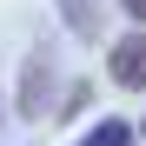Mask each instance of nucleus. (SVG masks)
Instances as JSON below:
<instances>
[{
  "label": "nucleus",
  "instance_id": "f03ea898",
  "mask_svg": "<svg viewBox=\"0 0 146 146\" xmlns=\"http://www.w3.org/2000/svg\"><path fill=\"white\" fill-rule=\"evenodd\" d=\"M46 106H53V53H33L27 66H20V113L40 119Z\"/></svg>",
  "mask_w": 146,
  "mask_h": 146
},
{
  "label": "nucleus",
  "instance_id": "7ed1b4c3",
  "mask_svg": "<svg viewBox=\"0 0 146 146\" xmlns=\"http://www.w3.org/2000/svg\"><path fill=\"white\" fill-rule=\"evenodd\" d=\"M73 146H139V133L126 126V119H93V126L73 139Z\"/></svg>",
  "mask_w": 146,
  "mask_h": 146
},
{
  "label": "nucleus",
  "instance_id": "20e7f679",
  "mask_svg": "<svg viewBox=\"0 0 146 146\" xmlns=\"http://www.w3.org/2000/svg\"><path fill=\"white\" fill-rule=\"evenodd\" d=\"M60 20H66V33H80V40L100 33V7H93V0H60Z\"/></svg>",
  "mask_w": 146,
  "mask_h": 146
},
{
  "label": "nucleus",
  "instance_id": "423d86ee",
  "mask_svg": "<svg viewBox=\"0 0 146 146\" xmlns=\"http://www.w3.org/2000/svg\"><path fill=\"white\" fill-rule=\"evenodd\" d=\"M139 139H146V126H139Z\"/></svg>",
  "mask_w": 146,
  "mask_h": 146
},
{
  "label": "nucleus",
  "instance_id": "f257e3e1",
  "mask_svg": "<svg viewBox=\"0 0 146 146\" xmlns=\"http://www.w3.org/2000/svg\"><path fill=\"white\" fill-rule=\"evenodd\" d=\"M106 73H113V86H146V27H133L126 40H113V53H106Z\"/></svg>",
  "mask_w": 146,
  "mask_h": 146
},
{
  "label": "nucleus",
  "instance_id": "39448f33",
  "mask_svg": "<svg viewBox=\"0 0 146 146\" xmlns=\"http://www.w3.org/2000/svg\"><path fill=\"white\" fill-rule=\"evenodd\" d=\"M119 13H133V27H146V0H119Z\"/></svg>",
  "mask_w": 146,
  "mask_h": 146
},
{
  "label": "nucleus",
  "instance_id": "0eeeda50",
  "mask_svg": "<svg viewBox=\"0 0 146 146\" xmlns=\"http://www.w3.org/2000/svg\"><path fill=\"white\" fill-rule=\"evenodd\" d=\"M0 113H7V106H0Z\"/></svg>",
  "mask_w": 146,
  "mask_h": 146
}]
</instances>
